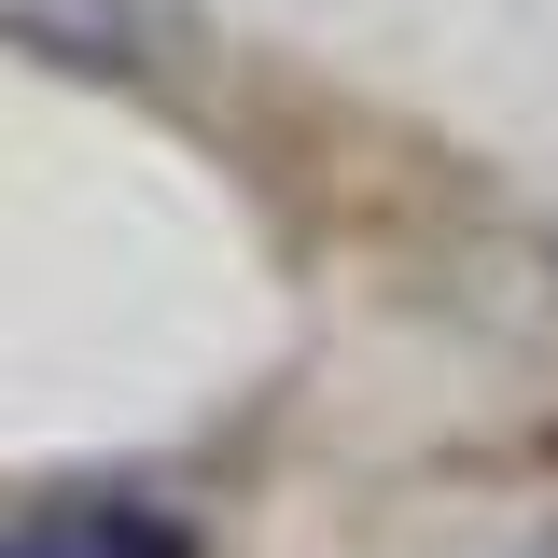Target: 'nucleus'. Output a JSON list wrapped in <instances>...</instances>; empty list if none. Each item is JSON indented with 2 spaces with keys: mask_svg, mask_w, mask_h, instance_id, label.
Returning a JSON list of instances; mask_svg holds the SVG:
<instances>
[{
  "mask_svg": "<svg viewBox=\"0 0 558 558\" xmlns=\"http://www.w3.org/2000/svg\"><path fill=\"white\" fill-rule=\"evenodd\" d=\"M0 57H43L70 84H154L182 57L168 0H0Z\"/></svg>",
  "mask_w": 558,
  "mask_h": 558,
  "instance_id": "1",
  "label": "nucleus"
},
{
  "mask_svg": "<svg viewBox=\"0 0 558 558\" xmlns=\"http://www.w3.org/2000/svg\"><path fill=\"white\" fill-rule=\"evenodd\" d=\"M0 558H196V531L154 502H43L28 531H0Z\"/></svg>",
  "mask_w": 558,
  "mask_h": 558,
  "instance_id": "2",
  "label": "nucleus"
}]
</instances>
